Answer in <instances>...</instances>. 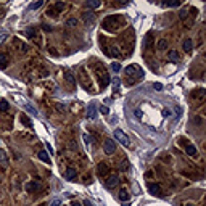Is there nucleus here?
I'll return each instance as SVG.
<instances>
[{
	"label": "nucleus",
	"instance_id": "48",
	"mask_svg": "<svg viewBox=\"0 0 206 206\" xmlns=\"http://www.w3.org/2000/svg\"><path fill=\"white\" fill-rule=\"evenodd\" d=\"M185 206H193V204H192V203H188V204H185Z\"/></svg>",
	"mask_w": 206,
	"mask_h": 206
},
{
	"label": "nucleus",
	"instance_id": "45",
	"mask_svg": "<svg viewBox=\"0 0 206 206\" xmlns=\"http://www.w3.org/2000/svg\"><path fill=\"white\" fill-rule=\"evenodd\" d=\"M44 29H45V31H52V27H50V26H47V24H44Z\"/></svg>",
	"mask_w": 206,
	"mask_h": 206
},
{
	"label": "nucleus",
	"instance_id": "16",
	"mask_svg": "<svg viewBox=\"0 0 206 206\" xmlns=\"http://www.w3.org/2000/svg\"><path fill=\"white\" fill-rule=\"evenodd\" d=\"M8 63H10V58L6 56L5 53H0V68L5 69L6 66H8Z\"/></svg>",
	"mask_w": 206,
	"mask_h": 206
},
{
	"label": "nucleus",
	"instance_id": "38",
	"mask_svg": "<svg viewBox=\"0 0 206 206\" xmlns=\"http://www.w3.org/2000/svg\"><path fill=\"white\" fill-rule=\"evenodd\" d=\"M100 111L103 113V115H108V113H110V108H108V106H100Z\"/></svg>",
	"mask_w": 206,
	"mask_h": 206
},
{
	"label": "nucleus",
	"instance_id": "11",
	"mask_svg": "<svg viewBox=\"0 0 206 206\" xmlns=\"http://www.w3.org/2000/svg\"><path fill=\"white\" fill-rule=\"evenodd\" d=\"M118 182H119L118 176H110L108 179L105 180V185L108 187V188H113V187H116V185H118Z\"/></svg>",
	"mask_w": 206,
	"mask_h": 206
},
{
	"label": "nucleus",
	"instance_id": "10",
	"mask_svg": "<svg viewBox=\"0 0 206 206\" xmlns=\"http://www.w3.org/2000/svg\"><path fill=\"white\" fill-rule=\"evenodd\" d=\"M87 118H89V119H95V118H97V105H95V102H92V103L89 105Z\"/></svg>",
	"mask_w": 206,
	"mask_h": 206
},
{
	"label": "nucleus",
	"instance_id": "1",
	"mask_svg": "<svg viewBox=\"0 0 206 206\" xmlns=\"http://www.w3.org/2000/svg\"><path fill=\"white\" fill-rule=\"evenodd\" d=\"M126 74V84L127 86H134L137 81H140L143 77V69H142L139 65H129L124 69Z\"/></svg>",
	"mask_w": 206,
	"mask_h": 206
},
{
	"label": "nucleus",
	"instance_id": "18",
	"mask_svg": "<svg viewBox=\"0 0 206 206\" xmlns=\"http://www.w3.org/2000/svg\"><path fill=\"white\" fill-rule=\"evenodd\" d=\"M192 47H193V40H192V39H185V40H184V44H182L184 52H190Z\"/></svg>",
	"mask_w": 206,
	"mask_h": 206
},
{
	"label": "nucleus",
	"instance_id": "23",
	"mask_svg": "<svg viewBox=\"0 0 206 206\" xmlns=\"http://www.w3.org/2000/svg\"><path fill=\"white\" fill-rule=\"evenodd\" d=\"M150 42H151V32H148V34L145 35V39H143V45H142V48H143V50H147V48L150 47Z\"/></svg>",
	"mask_w": 206,
	"mask_h": 206
},
{
	"label": "nucleus",
	"instance_id": "39",
	"mask_svg": "<svg viewBox=\"0 0 206 206\" xmlns=\"http://www.w3.org/2000/svg\"><path fill=\"white\" fill-rule=\"evenodd\" d=\"M6 37H8V34H5V32H3L2 35H0V44H3V42H5V39H6Z\"/></svg>",
	"mask_w": 206,
	"mask_h": 206
},
{
	"label": "nucleus",
	"instance_id": "28",
	"mask_svg": "<svg viewBox=\"0 0 206 206\" xmlns=\"http://www.w3.org/2000/svg\"><path fill=\"white\" fill-rule=\"evenodd\" d=\"M42 5H44V2H42V0H39V2H34V3H31V6H29V8H31V10H37V8H40Z\"/></svg>",
	"mask_w": 206,
	"mask_h": 206
},
{
	"label": "nucleus",
	"instance_id": "34",
	"mask_svg": "<svg viewBox=\"0 0 206 206\" xmlns=\"http://www.w3.org/2000/svg\"><path fill=\"white\" fill-rule=\"evenodd\" d=\"M111 69L115 71V73H119V71H121V65H119V63H113V65H111Z\"/></svg>",
	"mask_w": 206,
	"mask_h": 206
},
{
	"label": "nucleus",
	"instance_id": "29",
	"mask_svg": "<svg viewBox=\"0 0 206 206\" xmlns=\"http://www.w3.org/2000/svg\"><path fill=\"white\" fill-rule=\"evenodd\" d=\"M21 121H23V124H24V126L32 127V121H31L29 118H27V116H23V118H21Z\"/></svg>",
	"mask_w": 206,
	"mask_h": 206
},
{
	"label": "nucleus",
	"instance_id": "43",
	"mask_svg": "<svg viewBox=\"0 0 206 206\" xmlns=\"http://www.w3.org/2000/svg\"><path fill=\"white\" fill-rule=\"evenodd\" d=\"M174 111L177 113V115H180V113H182V110L179 108V106H176V108H174Z\"/></svg>",
	"mask_w": 206,
	"mask_h": 206
},
{
	"label": "nucleus",
	"instance_id": "40",
	"mask_svg": "<svg viewBox=\"0 0 206 206\" xmlns=\"http://www.w3.org/2000/svg\"><path fill=\"white\" fill-rule=\"evenodd\" d=\"M153 87H155L156 90H161V89H163V84H160V82H156V84H155V86H153Z\"/></svg>",
	"mask_w": 206,
	"mask_h": 206
},
{
	"label": "nucleus",
	"instance_id": "21",
	"mask_svg": "<svg viewBox=\"0 0 206 206\" xmlns=\"http://www.w3.org/2000/svg\"><path fill=\"white\" fill-rule=\"evenodd\" d=\"M65 177H66L68 180H73L74 177H76V169L74 168H68L66 172H65Z\"/></svg>",
	"mask_w": 206,
	"mask_h": 206
},
{
	"label": "nucleus",
	"instance_id": "26",
	"mask_svg": "<svg viewBox=\"0 0 206 206\" xmlns=\"http://www.w3.org/2000/svg\"><path fill=\"white\" fill-rule=\"evenodd\" d=\"M39 158L44 161V163H47V164L50 163V158H48V153L47 151H39Z\"/></svg>",
	"mask_w": 206,
	"mask_h": 206
},
{
	"label": "nucleus",
	"instance_id": "42",
	"mask_svg": "<svg viewBox=\"0 0 206 206\" xmlns=\"http://www.w3.org/2000/svg\"><path fill=\"white\" fill-rule=\"evenodd\" d=\"M169 115H171V111H169V110H163V116H169Z\"/></svg>",
	"mask_w": 206,
	"mask_h": 206
},
{
	"label": "nucleus",
	"instance_id": "47",
	"mask_svg": "<svg viewBox=\"0 0 206 206\" xmlns=\"http://www.w3.org/2000/svg\"><path fill=\"white\" fill-rule=\"evenodd\" d=\"M84 204H86V206H92V203H90L89 200H86V201H84Z\"/></svg>",
	"mask_w": 206,
	"mask_h": 206
},
{
	"label": "nucleus",
	"instance_id": "41",
	"mask_svg": "<svg viewBox=\"0 0 206 206\" xmlns=\"http://www.w3.org/2000/svg\"><path fill=\"white\" fill-rule=\"evenodd\" d=\"M84 140H86V142H87V143H90V142H92V137H89V135H87V134H86V135H84Z\"/></svg>",
	"mask_w": 206,
	"mask_h": 206
},
{
	"label": "nucleus",
	"instance_id": "30",
	"mask_svg": "<svg viewBox=\"0 0 206 206\" xmlns=\"http://www.w3.org/2000/svg\"><path fill=\"white\" fill-rule=\"evenodd\" d=\"M55 108H56V111H58V113H65L66 106L63 105V103H55Z\"/></svg>",
	"mask_w": 206,
	"mask_h": 206
},
{
	"label": "nucleus",
	"instance_id": "22",
	"mask_svg": "<svg viewBox=\"0 0 206 206\" xmlns=\"http://www.w3.org/2000/svg\"><path fill=\"white\" fill-rule=\"evenodd\" d=\"M168 60H169V61H179L180 56H179V53H177L176 50H171V52L168 53Z\"/></svg>",
	"mask_w": 206,
	"mask_h": 206
},
{
	"label": "nucleus",
	"instance_id": "8",
	"mask_svg": "<svg viewBox=\"0 0 206 206\" xmlns=\"http://www.w3.org/2000/svg\"><path fill=\"white\" fill-rule=\"evenodd\" d=\"M79 81H81V84L86 89H89V90H92V86L87 82V76H86V68H81V71H79Z\"/></svg>",
	"mask_w": 206,
	"mask_h": 206
},
{
	"label": "nucleus",
	"instance_id": "33",
	"mask_svg": "<svg viewBox=\"0 0 206 206\" xmlns=\"http://www.w3.org/2000/svg\"><path fill=\"white\" fill-rule=\"evenodd\" d=\"M76 24H77V19H74V18H71V19L66 21V26H69V27H74Z\"/></svg>",
	"mask_w": 206,
	"mask_h": 206
},
{
	"label": "nucleus",
	"instance_id": "2",
	"mask_svg": "<svg viewBox=\"0 0 206 206\" xmlns=\"http://www.w3.org/2000/svg\"><path fill=\"white\" fill-rule=\"evenodd\" d=\"M92 68H94L95 77L98 79V86H100L102 89H105L110 84V74H108V71H106V68L102 65L100 61H94Z\"/></svg>",
	"mask_w": 206,
	"mask_h": 206
},
{
	"label": "nucleus",
	"instance_id": "7",
	"mask_svg": "<svg viewBox=\"0 0 206 206\" xmlns=\"http://www.w3.org/2000/svg\"><path fill=\"white\" fill-rule=\"evenodd\" d=\"M103 150L106 155H113L116 151V143L113 140H105V145H103Z\"/></svg>",
	"mask_w": 206,
	"mask_h": 206
},
{
	"label": "nucleus",
	"instance_id": "27",
	"mask_svg": "<svg viewBox=\"0 0 206 206\" xmlns=\"http://www.w3.org/2000/svg\"><path fill=\"white\" fill-rule=\"evenodd\" d=\"M129 198H131V195L127 193L126 190H121V192H119V200H123V201H127V200H129Z\"/></svg>",
	"mask_w": 206,
	"mask_h": 206
},
{
	"label": "nucleus",
	"instance_id": "37",
	"mask_svg": "<svg viewBox=\"0 0 206 206\" xmlns=\"http://www.w3.org/2000/svg\"><path fill=\"white\" fill-rule=\"evenodd\" d=\"M24 108H26V111H29L31 115H35V110L32 108V106H29V105H24Z\"/></svg>",
	"mask_w": 206,
	"mask_h": 206
},
{
	"label": "nucleus",
	"instance_id": "44",
	"mask_svg": "<svg viewBox=\"0 0 206 206\" xmlns=\"http://www.w3.org/2000/svg\"><path fill=\"white\" fill-rule=\"evenodd\" d=\"M71 206H81V203L79 201H73V203H71Z\"/></svg>",
	"mask_w": 206,
	"mask_h": 206
},
{
	"label": "nucleus",
	"instance_id": "14",
	"mask_svg": "<svg viewBox=\"0 0 206 206\" xmlns=\"http://www.w3.org/2000/svg\"><path fill=\"white\" fill-rule=\"evenodd\" d=\"M24 34L27 35L29 39H34V40H39L37 39V29L35 27H27V29L24 31Z\"/></svg>",
	"mask_w": 206,
	"mask_h": 206
},
{
	"label": "nucleus",
	"instance_id": "31",
	"mask_svg": "<svg viewBox=\"0 0 206 206\" xmlns=\"http://www.w3.org/2000/svg\"><path fill=\"white\" fill-rule=\"evenodd\" d=\"M6 110H8V102L0 100V111H6Z\"/></svg>",
	"mask_w": 206,
	"mask_h": 206
},
{
	"label": "nucleus",
	"instance_id": "5",
	"mask_svg": "<svg viewBox=\"0 0 206 206\" xmlns=\"http://www.w3.org/2000/svg\"><path fill=\"white\" fill-rule=\"evenodd\" d=\"M13 48H15L16 52H19V53L29 52V47H27L24 42L21 40V39H18V37H13Z\"/></svg>",
	"mask_w": 206,
	"mask_h": 206
},
{
	"label": "nucleus",
	"instance_id": "4",
	"mask_svg": "<svg viewBox=\"0 0 206 206\" xmlns=\"http://www.w3.org/2000/svg\"><path fill=\"white\" fill-rule=\"evenodd\" d=\"M63 10H65V3H63V2H58V3L52 5L50 8L47 10V15L52 16V18H56V16H58V13H61Z\"/></svg>",
	"mask_w": 206,
	"mask_h": 206
},
{
	"label": "nucleus",
	"instance_id": "24",
	"mask_svg": "<svg viewBox=\"0 0 206 206\" xmlns=\"http://www.w3.org/2000/svg\"><path fill=\"white\" fill-rule=\"evenodd\" d=\"M82 18H84V21H86V23H89V21H94V19H95V13L87 11V13H84V15H82Z\"/></svg>",
	"mask_w": 206,
	"mask_h": 206
},
{
	"label": "nucleus",
	"instance_id": "12",
	"mask_svg": "<svg viewBox=\"0 0 206 206\" xmlns=\"http://www.w3.org/2000/svg\"><path fill=\"white\" fill-rule=\"evenodd\" d=\"M185 151H187L188 156H192V158H196V156H198L196 147H195V145H192V143H187V145H185Z\"/></svg>",
	"mask_w": 206,
	"mask_h": 206
},
{
	"label": "nucleus",
	"instance_id": "19",
	"mask_svg": "<svg viewBox=\"0 0 206 206\" xmlns=\"http://www.w3.org/2000/svg\"><path fill=\"white\" fill-rule=\"evenodd\" d=\"M192 97H193V98H198V100H203V97H204V90L203 89H196V90H193V92H192Z\"/></svg>",
	"mask_w": 206,
	"mask_h": 206
},
{
	"label": "nucleus",
	"instance_id": "9",
	"mask_svg": "<svg viewBox=\"0 0 206 206\" xmlns=\"http://www.w3.org/2000/svg\"><path fill=\"white\" fill-rule=\"evenodd\" d=\"M148 190H150V193H153L156 196H161L163 195V190L160 187V184H148Z\"/></svg>",
	"mask_w": 206,
	"mask_h": 206
},
{
	"label": "nucleus",
	"instance_id": "13",
	"mask_svg": "<svg viewBox=\"0 0 206 206\" xmlns=\"http://www.w3.org/2000/svg\"><path fill=\"white\" fill-rule=\"evenodd\" d=\"M65 79H66V82L69 84V87H71V89H74V86H76V79H74V76H73V73H71V71H65Z\"/></svg>",
	"mask_w": 206,
	"mask_h": 206
},
{
	"label": "nucleus",
	"instance_id": "20",
	"mask_svg": "<svg viewBox=\"0 0 206 206\" xmlns=\"http://www.w3.org/2000/svg\"><path fill=\"white\" fill-rule=\"evenodd\" d=\"M100 5H102L100 0H87V2H86V6H87V8H98Z\"/></svg>",
	"mask_w": 206,
	"mask_h": 206
},
{
	"label": "nucleus",
	"instance_id": "6",
	"mask_svg": "<svg viewBox=\"0 0 206 206\" xmlns=\"http://www.w3.org/2000/svg\"><path fill=\"white\" fill-rule=\"evenodd\" d=\"M115 137H116V140H118V142H121V143H123L124 147H129V145H131V139L127 137L123 131L115 129Z\"/></svg>",
	"mask_w": 206,
	"mask_h": 206
},
{
	"label": "nucleus",
	"instance_id": "35",
	"mask_svg": "<svg viewBox=\"0 0 206 206\" xmlns=\"http://www.w3.org/2000/svg\"><path fill=\"white\" fill-rule=\"evenodd\" d=\"M60 204H61V200H60V198H53L52 203H50V206H60Z\"/></svg>",
	"mask_w": 206,
	"mask_h": 206
},
{
	"label": "nucleus",
	"instance_id": "32",
	"mask_svg": "<svg viewBox=\"0 0 206 206\" xmlns=\"http://www.w3.org/2000/svg\"><path fill=\"white\" fill-rule=\"evenodd\" d=\"M163 5H164V6H179L180 2H179V0H177V2H163Z\"/></svg>",
	"mask_w": 206,
	"mask_h": 206
},
{
	"label": "nucleus",
	"instance_id": "15",
	"mask_svg": "<svg viewBox=\"0 0 206 206\" xmlns=\"http://www.w3.org/2000/svg\"><path fill=\"white\" fill-rule=\"evenodd\" d=\"M97 172H98V176H100V177L106 176V174H108V166H106L105 163H100L98 168H97Z\"/></svg>",
	"mask_w": 206,
	"mask_h": 206
},
{
	"label": "nucleus",
	"instance_id": "46",
	"mask_svg": "<svg viewBox=\"0 0 206 206\" xmlns=\"http://www.w3.org/2000/svg\"><path fill=\"white\" fill-rule=\"evenodd\" d=\"M140 115H142L140 110H135V116H137V118H140Z\"/></svg>",
	"mask_w": 206,
	"mask_h": 206
},
{
	"label": "nucleus",
	"instance_id": "25",
	"mask_svg": "<svg viewBox=\"0 0 206 206\" xmlns=\"http://www.w3.org/2000/svg\"><path fill=\"white\" fill-rule=\"evenodd\" d=\"M156 47H158V50H164V48L168 47V39H160Z\"/></svg>",
	"mask_w": 206,
	"mask_h": 206
},
{
	"label": "nucleus",
	"instance_id": "17",
	"mask_svg": "<svg viewBox=\"0 0 206 206\" xmlns=\"http://www.w3.org/2000/svg\"><path fill=\"white\" fill-rule=\"evenodd\" d=\"M35 190H39V182L37 180L26 184V192H35Z\"/></svg>",
	"mask_w": 206,
	"mask_h": 206
},
{
	"label": "nucleus",
	"instance_id": "3",
	"mask_svg": "<svg viewBox=\"0 0 206 206\" xmlns=\"http://www.w3.org/2000/svg\"><path fill=\"white\" fill-rule=\"evenodd\" d=\"M119 26H124V18L119 15H113L103 19V27L106 31H116Z\"/></svg>",
	"mask_w": 206,
	"mask_h": 206
},
{
	"label": "nucleus",
	"instance_id": "36",
	"mask_svg": "<svg viewBox=\"0 0 206 206\" xmlns=\"http://www.w3.org/2000/svg\"><path fill=\"white\" fill-rule=\"evenodd\" d=\"M187 15H188V10H182V11L179 13V18H180V19H185Z\"/></svg>",
	"mask_w": 206,
	"mask_h": 206
}]
</instances>
